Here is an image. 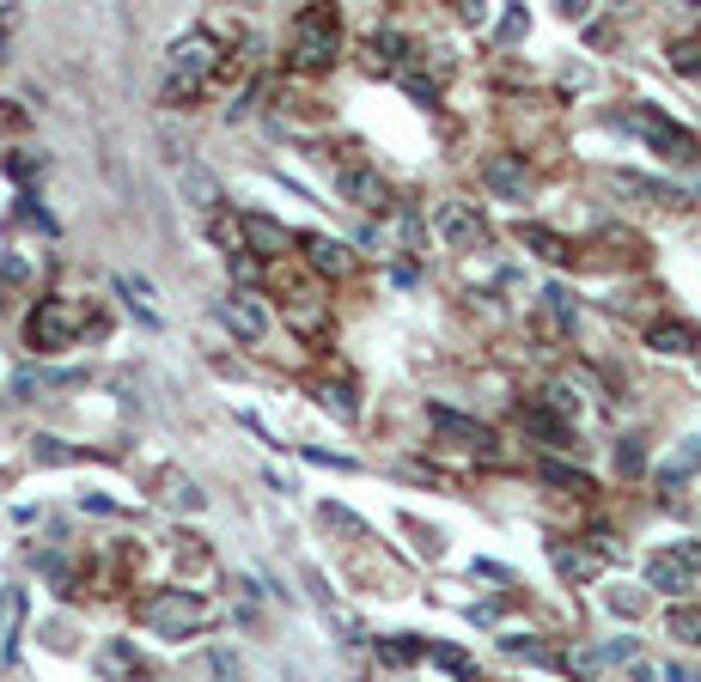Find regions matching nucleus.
<instances>
[{
    "label": "nucleus",
    "mask_w": 701,
    "mask_h": 682,
    "mask_svg": "<svg viewBox=\"0 0 701 682\" xmlns=\"http://www.w3.org/2000/svg\"><path fill=\"white\" fill-rule=\"evenodd\" d=\"M140 621L159 628V634H171V640H183V634H196L208 621V603H202V591H159V597L140 603Z\"/></svg>",
    "instance_id": "obj_1"
},
{
    "label": "nucleus",
    "mask_w": 701,
    "mask_h": 682,
    "mask_svg": "<svg viewBox=\"0 0 701 682\" xmlns=\"http://www.w3.org/2000/svg\"><path fill=\"white\" fill-rule=\"evenodd\" d=\"M671 554H677V561H683V567H689V573L701 579V543H677Z\"/></svg>",
    "instance_id": "obj_37"
},
{
    "label": "nucleus",
    "mask_w": 701,
    "mask_h": 682,
    "mask_svg": "<svg viewBox=\"0 0 701 682\" xmlns=\"http://www.w3.org/2000/svg\"><path fill=\"white\" fill-rule=\"evenodd\" d=\"M323 524H330V530H342V536H366V524H360L348 506H323Z\"/></svg>",
    "instance_id": "obj_29"
},
{
    "label": "nucleus",
    "mask_w": 701,
    "mask_h": 682,
    "mask_svg": "<svg viewBox=\"0 0 701 682\" xmlns=\"http://www.w3.org/2000/svg\"><path fill=\"white\" fill-rule=\"evenodd\" d=\"M616 470H622V476H640V470H647V445L622 439V445H616Z\"/></svg>",
    "instance_id": "obj_27"
},
{
    "label": "nucleus",
    "mask_w": 701,
    "mask_h": 682,
    "mask_svg": "<svg viewBox=\"0 0 701 682\" xmlns=\"http://www.w3.org/2000/svg\"><path fill=\"white\" fill-rule=\"evenodd\" d=\"M19 615H25V597L19 591H0V658L13 664L19 646H13V634H19Z\"/></svg>",
    "instance_id": "obj_17"
},
{
    "label": "nucleus",
    "mask_w": 701,
    "mask_h": 682,
    "mask_svg": "<svg viewBox=\"0 0 701 682\" xmlns=\"http://www.w3.org/2000/svg\"><path fill=\"white\" fill-rule=\"evenodd\" d=\"M543 305H549V317H555L561 329H573V317H580V311H573V293H567V287H549V293H543Z\"/></svg>",
    "instance_id": "obj_25"
},
{
    "label": "nucleus",
    "mask_w": 701,
    "mask_h": 682,
    "mask_svg": "<svg viewBox=\"0 0 701 682\" xmlns=\"http://www.w3.org/2000/svg\"><path fill=\"white\" fill-rule=\"evenodd\" d=\"M372 55H379V62H403V55H409V37L403 31H379L372 37Z\"/></svg>",
    "instance_id": "obj_26"
},
{
    "label": "nucleus",
    "mask_w": 701,
    "mask_h": 682,
    "mask_svg": "<svg viewBox=\"0 0 701 682\" xmlns=\"http://www.w3.org/2000/svg\"><path fill=\"white\" fill-rule=\"evenodd\" d=\"M213 62H220V43H213L208 31H189V37L171 43V73L177 79H196V86H202L213 73Z\"/></svg>",
    "instance_id": "obj_6"
},
{
    "label": "nucleus",
    "mask_w": 701,
    "mask_h": 682,
    "mask_svg": "<svg viewBox=\"0 0 701 682\" xmlns=\"http://www.w3.org/2000/svg\"><path fill=\"white\" fill-rule=\"evenodd\" d=\"M238 232H245V244L256 256H280L287 250V226L269 220V213H238Z\"/></svg>",
    "instance_id": "obj_11"
},
{
    "label": "nucleus",
    "mask_w": 701,
    "mask_h": 682,
    "mask_svg": "<svg viewBox=\"0 0 701 682\" xmlns=\"http://www.w3.org/2000/svg\"><path fill=\"white\" fill-rule=\"evenodd\" d=\"M610 610H616V615H634V610H640V591H610Z\"/></svg>",
    "instance_id": "obj_39"
},
{
    "label": "nucleus",
    "mask_w": 701,
    "mask_h": 682,
    "mask_svg": "<svg viewBox=\"0 0 701 682\" xmlns=\"http://www.w3.org/2000/svg\"><path fill=\"white\" fill-rule=\"evenodd\" d=\"M220 323H226L238 341H263V336H269V311L256 305L250 293H232V299L220 305Z\"/></svg>",
    "instance_id": "obj_8"
},
{
    "label": "nucleus",
    "mask_w": 701,
    "mask_h": 682,
    "mask_svg": "<svg viewBox=\"0 0 701 682\" xmlns=\"http://www.w3.org/2000/svg\"><path fill=\"white\" fill-rule=\"evenodd\" d=\"M421 652H427V646H421V640H409V634H390V640H379V658H385L390 670H403V664H415Z\"/></svg>",
    "instance_id": "obj_20"
},
{
    "label": "nucleus",
    "mask_w": 701,
    "mask_h": 682,
    "mask_svg": "<svg viewBox=\"0 0 701 682\" xmlns=\"http://www.w3.org/2000/svg\"><path fill=\"white\" fill-rule=\"evenodd\" d=\"M208 670H213V677H220V682H238V664H232L226 652H213V658H208Z\"/></svg>",
    "instance_id": "obj_38"
},
{
    "label": "nucleus",
    "mask_w": 701,
    "mask_h": 682,
    "mask_svg": "<svg viewBox=\"0 0 701 682\" xmlns=\"http://www.w3.org/2000/svg\"><path fill=\"white\" fill-rule=\"evenodd\" d=\"M165 500H171V506H183V512H202V506H208V494H202L196 481H177V476H171V494H165Z\"/></svg>",
    "instance_id": "obj_28"
},
{
    "label": "nucleus",
    "mask_w": 701,
    "mask_h": 682,
    "mask_svg": "<svg viewBox=\"0 0 701 682\" xmlns=\"http://www.w3.org/2000/svg\"><path fill=\"white\" fill-rule=\"evenodd\" d=\"M403 92H409V98H421V104H433V98H439V86H433L427 73H403Z\"/></svg>",
    "instance_id": "obj_32"
},
{
    "label": "nucleus",
    "mask_w": 701,
    "mask_h": 682,
    "mask_svg": "<svg viewBox=\"0 0 701 682\" xmlns=\"http://www.w3.org/2000/svg\"><path fill=\"white\" fill-rule=\"evenodd\" d=\"M177 189H183V202L202 207V213L226 202V195H220V177H213L208 165H183V170H177Z\"/></svg>",
    "instance_id": "obj_12"
},
{
    "label": "nucleus",
    "mask_w": 701,
    "mask_h": 682,
    "mask_svg": "<svg viewBox=\"0 0 701 682\" xmlns=\"http://www.w3.org/2000/svg\"><path fill=\"white\" fill-rule=\"evenodd\" d=\"M629 122L640 129V140H647V146H653L659 159H671V165H696V159H701V140L689 135V129H677V122H671L665 110L640 104V110L629 116Z\"/></svg>",
    "instance_id": "obj_2"
},
{
    "label": "nucleus",
    "mask_w": 701,
    "mask_h": 682,
    "mask_svg": "<svg viewBox=\"0 0 701 682\" xmlns=\"http://www.w3.org/2000/svg\"><path fill=\"white\" fill-rule=\"evenodd\" d=\"M689 579H696V573H689L677 554H653V561H647V585H653V591H689Z\"/></svg>",
    "instance_id": "obj_14"
},
{
    "label": "nucleus",
    "mask_w": 701,
    "mask_h": 682,
    "mask_svg": "<svg viewBox=\"0 0 701 682\" xmlns=\"http://www.w3.org/2000/svg\"><path fill=\"white\" fill-rule=\"evenodd\" d=\"M543 396H549V409H555L561 420H567V414L580 409V396H573V390H567V384H549V390H543Z\"/></svg>",
    "instance_id": "obj_33"
},
{
    "label": "nucleus",
    "mask_w": 701,
    "mask_h": 682,
    "mask_svg": "<svg viewBox=\"0 0 701 682\" xmlns=\"http://www.w3.org/2000/svg\"><path fill=\"white\" fill-rule=\"evenodd\" d=\"M31 457L37 463H73L79 451H73L68 439H49V433H43V439H31Z\"/></svg>",
    "instance_id": "obj_24"
},
{
    "label": "nucleus",
    "mask_w": 701,
    "mask_h": 682,
    "mask_svg": "<svg viewBox=\"0 0 701 682\" xmlns=\"http://www.w3.org/2000/svg\"><path fill=\"white\" fill-rule=\"evenodd\" d=\"M482 183H488L500 202H525V195H530L525 159H488V165H482Z\"/></svg>",
    "instance_id": "obj_9"
},
{
    "label": "nucleus",
    "mask_w": 701,
    "mask_h": 682,
    "mask_svg": "<svg viewBox=\"0 0 701 682\" xmlns=\"http://www.w3.org/2000/svg\"><path fill=\"white\" fill-rule=\"evenodd\" d=\"M305 256H312V269H323V274H348V244H336V238H323V232H312L305 238Z\"/></svg>",
    "instance_id": "obj_15"
},
{
    "label": "nucleus",
    "mask_w": 701,
    "mask_h": 682,
    "mask_svg": "<svg viewBox=\"0 0 701 682\" xmlns=\"http://www.w3.org/2000/svg\"><path fill=\"white\" fill-rule=\"evenodd\" d=\"M543 481H555V487H573V494H592V481L580 476V470H561V463H543Z\"/></svg>",
    "instance_id": "obj_30"
},
{
    "label": "nucleus",
    "mask_w": 701,
    "mask_h": 682,
    "mask_svg": "<svg viewBox=\"0 0 701 682\" xmlns=\"http://www.w3.org/2000/svg\"><path fill=\"white\" fill-rule=\"evenodd\" d=\"M189 98H196V79H177L171 73V79H165V104H189Z\"/></svg>",
    "instance_id": "obj_35"
},
{
    "label": "nucleus",
    "mask_w": 701,
    "mask_h": 682,
    "mask_svg": "<svg viewBox=\"0 0 701 682\" xmlns=\"http://www.w3.org/2000/svg\"><path fill=\"white\" fill-rule=\"evenodd\" d=\"M25 336H31L37 353H55V347H68L79 336V305L73 299H37L31 323H25Z\"/></svg>",
    "instance_id": "obj_3"
},
{
    "label": "nucleus",
    "mask_w": 701,
    "mask_h": 682,
    "mask_svg": "<svg viewBox=\"0 0 701 682\" xmlns=\"http://www.w3.org/2000/svg\"><path fill=\"white\" fill-rule=\"evenodd\" d=\"M549 561H555V573H561V579H573V585L597 579V567H604V554H597V548H567V543L549 548Z\"/></svg>",
    "instance_id": "obj_13"
},
{
    "label": "nucleus",
    "mask_w": 701,
    "mask_h": 682,
    "mask_svg": "<svg viewBox=\"0 0 701 682\" xmlns=\"http://www.w3.org/2000/svg\"><path fill=\"white\" fill-rule=\"evenodd\" d=\"M177 561H183V567H208V548H202V536H183Z\"/></svg>",
    "instance_id": "obj_34"
},
{
    "label": "nucleus",
    "mask_w": 701,
    "mask_h": 682,
    "mask_svg": "<svg viewBox=\"0 0 701 682\" xmlns=\"http://www.w3.org/2000/svg\"><path fill=\"white\" fill-rule=\"evenodd\" d=\"M647 347H659V353H696V329L689 323H653Z\"/></svg>",
    "instance_id": "obj_16"
},
{
    "label": "nucleus",
    "mask_w": 701,
    "mask_h": 682,
    "mask_svg": "<svg viewBox=\"0 0 701 682\" xmlns=\"http://www.w3.org/2000/svg\"><path fill=\"white\" fill-rule=\"evenodd\" d=\"M671 68L677 73H701V43H677V49H671Z\"/></svg>",
    "instance_id": "obj_31"
},
{
    "label": "nucleus",
    "mask_w": 701,
    "mask_h": 682,
    "mask_svg": "<svg viewBox=\"0 0 701 682\" xmlns=\"http://www.w3.org/2000/svg\"><path fill=\"white\" fill-rule=\"evenodd\" d=\"M98 670H104V677H122V670H135V646H129V640H110V646L98 652Z\"/></svg>",
    "instance_id": "obj_23"
},
{
    "label": "nucleus",
    "mask_w": 701,
    "mask_h": 682,
    "mask_svg": "<svg viewBox=\"0 0 701 682\" xmlns=\"http://www.w3.org/2000/svg\"><path fill=\"white\" fill-rule=\"evenodd\" d=\"M293 31H299L293 37V62H299V68H323V62L336 55V19H330L323 6H305Z\"/></svg>",
    "instance_id": "obj_4"
},
{
    "label": "nucleus",
    "mask_w": 701,
    "mask_h": 682,
    "mask_svg": "<svg viewBox=\"0 0 701 682\" xmlns=\"http://www.w3.org/2000/svg\"><path fill=\"white\" fill-rule=\"evenodd\" d=\"M525 427L537 433V439H549V445H567V439H573V427H567L555 409H525Z\"/></svg>",
    "instance_id": "obj_19"
},
{
    "label": "nucleus",
    "mask_w": 701,
    "mask_h": 682,
    "mask_svg": "<svg viewBox=\"0 0 701 682\" xmlns=\"http://www.w3.org/2000/svg\"><path fill=\"white\" fill-rule=\"evenodd\" d=\"M427 420H433L446 439H463V445H476V451H494V433L482 427V420H470V414H452V409H439V403H433Z\"/></svg>",
    "instance_id": "obj_10"
},
{
    "label": "nucleus",
    "mask_w": 701,
    "mask_h": 682,
    "mask_svg": "<svg viewBox=\"0 0 701 682\" xmlns=\"http://www.w3.org/2000/svg\"><path fill=\"white\" fill-rule=\"evenodd\" d=\"M433 664H439V670H452L457 682H476V664H470V652H463V646H433Z\"/></svg>",
    "instance_id": "obj_22"
},
{
    "label": "nucleus",
    "mask_w": 701,
    "mask_h": 682,
    "mask_svg": "<svg viewBox=\"0 0 701 682\" xmlns=\"http://www.w3.org/2000/svg\"><path fill=\"white\" fill-rule=\"evenodd\" d=\"M323 403H330V409L342 414V420H354V414H360V409H354V396H348V390H323Z\"/></svg>",
    "instance_id": "obj_36"
},
{
    "label": "nucleus",
    "mask_w": 701,
    "mask_h": 682,
    "mask_svg": "<svg viewBox=\"0 0 701 682\" xmlns=\"http://www.w3.org/2000/svg\"><path fill=\"white\" fill-rule=\"evenodd\" d=\"M433 232L452 244V250H476V244L488 238L482 213H476L470 202H439V213H433Z\"/></svg>",
    "instance_id": "obj_5"
},
{
    "label": "nucleus",
    "mask_w": 701,
    "mask_h": 682,
    "mask_svg": "<svg viewBox=\"0 0 701 682\" xmlns=\"http://www.w3.org/2000/svg\"><path fill=\"white\" fill-rule=\"evenodd\" d=\"M336 195L354 202V207H366V213H385V207H390L379 170H366V165H342V170H336Z\"/></svg>",
    "instance_id": "obj_7"
},
{
    "label": "nucleus",
    "mask_w": 701,
    "mask_h": 682,
    "mask_svg": "<svg viewBox=\"0 0 701 682\" xmlns=\"http://www.w3.org/2000/svg\"><path fill=\"white\" fill-rule=\"evenodd\" d=\"M519 238H525L537 256H549V262H561V256H567V244H561L549 226H519Z\"/></svg>",
    "instance_id": "obj_21"
},
{
    "label": "nucleus",
    "mask_w": 701,
    "mask_h": 682,
    "mask_svg": "<svg viewBox=\"0 0 701 682\" xmlns=\"http://www.w3.org/2000/svg\"><path fill=\"white\" fill-rule=\"evenodd\" d=\"M671 640H683V646H701V603H677V610L665 615Z\"/></svg>",
    "instance_id": "obj_18"
}]
</instances>
